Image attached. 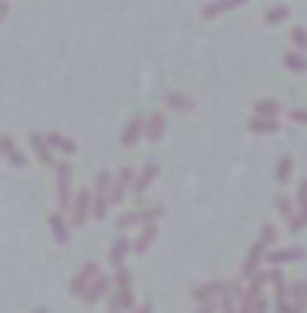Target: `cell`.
I'll list each match as a JSON object with an SVG mask.
<instances>
[{
    "label": "cell",
    "instance_id": "2",
    "mask_svg": "<svg viewBox=\"0 0 307 313\" xmlns=\"http://www.w3.org/2000/svg\"><path fill=\"white\" fill-rule=\"evenodd\" d=\"M288 63H291V66H294V69H304V66H307V63H304L301 56H288Z\"/></svg>",
    "mask_w": 307,
    "mask_h": 313
},
{
    "label": "cell",
    "instance_id": "1",
    "mask_svg": "<svg viewBox=\"0 0 307 313\" xmlns=\"http://www.w3.org/2000/svg\"><path fill=\"white\" fill-rule=\"evenodd\" d=\"M291 37H294V43H301V46L307 43V33H304V30H294V33H291Z\"/></svg>",
    "mask_w": 307,
    "mask_h": 313
},
{
    "label": "cell",
    "instance_id": "3",
    "mask_svg": "<svg viewBox=\"0 0 307 313\" xmlns=\"http://www.w3.org/2000/svg\"><path fill=\"white\" fill-rule=\"evenodd\" d=\"M268 20H284V7H277L274 13H268Z\"/></svg>",
    "mask_w": 307,
    "mask_h": 313
}]
</instances>
